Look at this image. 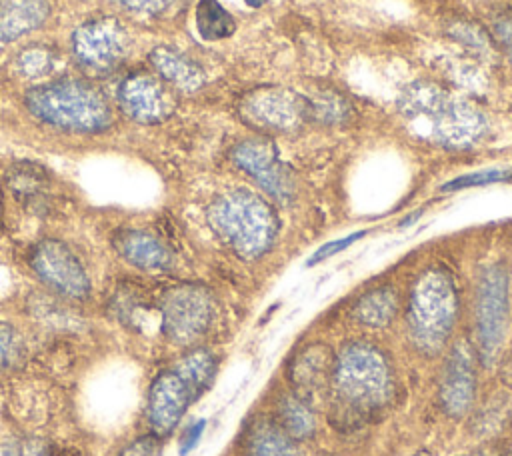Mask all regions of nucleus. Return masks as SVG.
<instances>
[{
    "mask_svg": "<svg viewBox=\"0 0 512 456\" xmlns=\"http://www.w3.org/2000/svg\"><path fill=\"white\" fill-rule=\"evenodd\" d=\"M330 394L332 424L352 430L372 420L394 396V372L386 354L370 342H350L334 358Z\"/></svg>",
    "mask_w": 512,
    "mask_h": 456,
    "instance_id": "nucleus-1",
    "label": "nucleus"
},
{
    "mask_svg": "<svg viewBox=\"0 0 512 456\" xmlns=\"http://www.w3.org/2000/svg\"><path fill=\"white\" fill-rule=\"evenodd\" d=\"M400 112L418 136L448 148H468L488 130L478 108L430 82L410 84L400 98Z\"/></svg>",
    "mask_w": 512,
    "mask_h": 456,
    "instance_id": "nucleus-2",
    "label": "nucleus"
},
{
    "mask_svg": "<svg viewBox=\"0 0 512 456\" xmlns=\"http://www.w3.org/2000/svg\"><path fill=\"white\" fill-rule=\"evenodd\" d=\"M24 102L34 118L66 132L92 134L112 124L110 102L84 80L60 78L38 84L26 92Z\"/></svg>",
    "mask_w": 512,
    "mask_h": 456,
    "instance_id": "nucleus-3",
    "label": "nucleus"
},
{
    "mask_svg": "<svg viewBox=\"0 0 512 456\" xmlns=\"http://www.w3.org/2000/svg\"><path fill=\"white\" fill-rule=\"evenodd\" d=\"M206 218L214 234L244 260L262 256L278 234L274 208L264 198L244 188L214 198Z\"/></svg>",
    "mask_w": 512,
    "mask_h": 456,
    "instance_id": "nucleus-4",
    "label": "nucleus"
},
{
    "mask_svg": "<svg viewBox=\"0 0 512 456\" xmlns=\"http://www.w3.org/2000/svg\"><path fill=\"white\" fill-rule=\"evenodd\" d=\"M458 320V290L442 268H430L416 280L406 312L408 338L424 356L440 354Z\"/></svg>",
    "mask_w": 512,
    "mask_h": 456,
    "instance_id": "nucleus-5",
    "label": "nucleus"
},
{
    "mask_svg": "<svg viewBox=\"0 0 512 456\" xmlns=\"http://www.w3.org/2000/svg\"><path fill=\"white\" fill-rule=\"evenodd\" d=\"M508 326V280L502 266L492 264L482 270L476 286L474 330L476 356L484 366H492L502 350Z\"/></svg>",
    "mask_w": 512,
    "mask_h": 456,
    "instance_id": "nucleus-6",
    "label": "nucleus"
},
{
    "mask_svg": "<svg viewBox=\"0 0 512 456\" xmlns=\"http://www.w3.org/2000/svg\"><path fill=\"white\" fill-rule=\"evenodd\" d=\"M162 334L178 346L198 342L214 320V298L200 284H176L158 300Z\"/></svg>",
    "mask_w": 512,
    "mask_h": 456,
    "instance_id": "nucleus-7",
    "label": "nucleus"
},
{
    "mask_svg": "<svg viewBox=\"0 0 512 456\" xmlns=\"http://www.w3.org/2000/svg\"><path fill=\"white\" fill-rule=\"evenodd\" d=\"M130 50L126 28L112 16L92 18L72 34V52L80 66L104 74L116 70Z\"/></svg>",
    "mask_w": 512,
    "mask_h": 456,
    "instance_id": "nucleus-8",
    "label": "nucleus"
},
{
    "mask_svg": "<svg viewBox=\"0 0 512 456\" xmlns=\"http://www.w3.org/2000/svg\"><path fill=\"white\" fill-rule=\"evenodd\" d=\"M244 122L266 132H292L310 116V100L286 88H262L246 94L238 106Z\"/></svg>",
    "mask_w": 512,
    "mask_h": 456,
    "instance_id": "nucleus-9",
    "label": "nucleus"
},
{
    "mask_svg": "<svg viewBox=\"0 0 512 456\" xmlns=\"http://www.w3.org/2000/svg\"><path fill=\"white\" fill-rule=\"evenodd\" d=\"M30 266L52 292L68 300H84L90 294V280L82 262L60 240H40L30 252Z\"/></svg>",
    "mask_w": 512,
    "mask_h": 456,
    "instance_id": "nucleus-10",
    "label": "nucleus"
},
{
    "mask_svg": "<svg viewBox=\"0 0 512 456\" xmlns=\"http://www.w3.org/2000/svg\"><path fill=\"white\" fill-rule=\"evenodd\" d=\"M230 156L240 170L254 178L258 186L278 202H290L294 198L296 180L268 142L244 140L234 146Z\"/></svg>",
    "mask_w": 512,
    "mask_h": 456,
    "instance_id": "nucleus-11",
    "label": "nucleus"
},
{
    "mask_svg": "<svg viewBox=\"0 0 512 456\" xmlns=\"http://www.w3.org/2000/svg\"><path fill=\"white\" fill-rule=\"evenodd\" d=\"M118 104L126 116L142 124H156L166 120L174 108L176 98L166 82L148 72H134L118 86Z\"/></svg>",
    "mask_w": 512,
    "mask_h": 456,
    "instance_id": "nucleus-12",
    "label": "nucleus"
},
{
    "mask_svg": "<svg viewBox=\"0 0 512 456\" xmlns=\"http://www.w3.org/2000/svg\"><path fill=\"white\" fill-rule=\"evenodd\" d=\"M194 400L196 394L176 368L162 370L148 390L146 416L152 434L160 438L170 436Z\"/></svg>",
    "mask_w": 512,
    "mask_h": 456,
    "instance_id": "nucleus-13",
    "label": "nucleus"
},
{
    "mask_svg": "<svg viewBox=\"0 0 512 456\" xmlns=\"http://www.w3.org/2000/svg\"><path fill=\"white\" fill-rule=\"evenodd\" d=\"M476 396V360L470 344L460 340L452 346L438 388V400L442 410L450 418L464 416Z\"/></svg>",
    "mask_w": 512,
    "mask_h": 456,
    "instance_id": "nucleus-14",
    "label": "nucleus"
},
{
    "mask_svg": "<svg viewBox=\"0 0 512 456\" xmlns=\"http://www.w3.org/2000/svg\"><path fill=\"white\" fill-rule=\"evenodd\" d=\"M334 372V356L328 346L316 342L304 346L290 362L288 376L294 394L310 402L316 394L330 388Z\"/></svg>",
    "mask_w": 512,
    "mask_h": 456,
    "instance_id": "nucleus-15",
    "label": "nucleus"
},
{
    "mask_svg": "<svg viewBox=\"0 0 512 456\" xmlns=\"http://www.w3.org/2000/svg\"><path fill=\"white\" fill-rule=\"evenodd\" d=\"M112 246L128 264L142 270H164L172 264L168 246L144 230H122L112 238Z\"/></svg>",
    "mask_w": 512,
    "mask_h": 456,
    "instance_id": "nucleus-16",
    "label": "nucleus"
},
{
    "mask_svg": "<svg viewBox=\"0 0 512 456\" xmlns=\"http://www.w3.org/2000/svg\"><path fill=\"white\" fill-rule=\"evenodd\" d=\"M150 64L162 82L182 92L198 90L206 78L192 58L170 46H156L150 52Z\"/></svg>",
    "mask_w": 512,
    "mask_h": 456,
    "instance_id": "nucleus-17",
    "label": "nucleus"
},
{
    "mask_svg": "<svg viewBox=\"0 0 512 456\" xmlns=\"http://www.w3.org/2000/svg\"><path fill=\"white\" fill-rule=\"evenodd\" d=\"M242 448L244 456H298L294 440L270 416H258L246 426Z\"/></svg>",
    "mask_w": 512,
    "mask_h": 456,
    "instance_id": "nucleus-18",
    "label": "nucleus"
},
{
    "mask_svg": "<svg viewBox=\"0 0 512 456\" xmlns=\"http://www.w3.org/2000/svg\"><path fill=\"white\" fill-rule=\"evenodd\" d=\"M50 14L46 0H0V42H12L40 28Z\"/></svg>",
    "mask_w": 512,
    "mask_h": 456,
    "instance_id": "nucleus-19",
    "label": "nucleus"
},
{
    "mask_svg": "<svg viewBox=\"0 0 512 456\" xmlns=\"http://www.w3.org/2000/svg\"><path fill=\"white\" fill-rule=\"evenodd\" d=\"M6 186L14 198L26 206L42 202L48 190V172L36 162H16L6 174Z\"/></svg>",
    "mask_w": 512,
    "mask_h": 456,
    "instance_id": "nucleus-20",
    "label": "nucleus"
},
{
    "mask_svg": "<svg viewBox=\"0 0 512 456\" xmlns=\"http://www.w3.org/2000/svg\"><path fill=\"white\" fill-rule=\"evenodd\" d=\"M398 312V294L390 286H382L364 294L352 308V316L370 328L388 326Z\"/></svg>",
    "mask_w": 512,
    "mask_h": 456,
    "instance_id": "nucleus-21",
    "label": "nucleus"
},
{
    "mask_svg": "<svg viewBox=\"0 0 512 456\" xmlns=\"http://www.w3.org/2000/svg\"><path fill=\"white\" fill-rule=\"evenodd\" d=\"M276 422L294 442L308 440L316 432V416L310 402L296 394H288L278 402Z\"/></svg>",
    "mask_w": 512,
    "mask_h": 456,
    "instance_id": "nucleus-22",
    "label": "nucleus"
},
{
    "mask_svg": "<svg viewBox=\"0 0 512 456\" xmlns=\"http://www.w3.org/2000/svg\"><path fill=\"white\" fill-rule=\"evenodd\" d=\"M180 376L188 382V386L192 388V392L196 394V398H200L204 394V390L212 384L214 376H216V368H218V360L216 356L206 350V348H192L190 352H186L174 366Z\"/></svg>",
    "mask_w": 512,
    "mask_h": 456,
    "instance_id": "nucleus-23",
    "label": "nucleus"
},
{
    "mask_svg": "<svg viewBox=\"0 0 512 456\" xmlns=\"http://www.w3.org/2000/svg\"><path fill=\"white\" fill-rule=\"evenodd\" d=\"M196 28L204 40H222L234 34V18L218 0H200L196 6Z\"/></svg>",
    "mask_w": 512,
    "mask_h": 456,
    "instance_id": "nucleus-24",
    "label": "nucleus"
},
{
    "mask_svg": "<svg viewBox=\"0 0 512 456\" xmlns=\"http://www.w3.org/2000/svg\"><path fill=\"white\" fill-rule=\"evenodd\" d=\"M54 66H56V52L46 44H30L22 48L14 58L16 72L26 80L44 78L54 70Z\"/></svg>",
    "mask_w": 512,
    "mask_h": 456,
    "instance_id": "nucleus-25",
    "label": "nucleus"
},
{
    "mask_svg": "<svg viewBox=\"0 0 512 456\" xmlns=\"http://www.w3.org/2000/svg\"><path fill=\"white\" fill-rule=\"evenodd\" d=\"M512 180V168H490V170H480L472 174H462L442 186L444 192H454L462 188H472V186H486V184H496V182H508Z\"/></svg>",
    "mask_w": 512,
    "mask_h": 456,
    "instance_id": "nucleus-26",
    "label": "nucleus"
},
{
    "mask_svg": "<svg viewBox=\"0 0 512 456\" xmlns=\"http://www.w3.org/2000/svg\"><path fill=\"white\" fill-rule=\"evenodd\" d=\"M22 358V340L18 332L10 326L0 322V372L12 368Z\"/></svg>",
    "mask_w": 512,
    "mask_h": 456,
    "instance_id": "nucleus-27",
    "label": "nucleus"
},
{
    "mask_svg": "<svg viewBox=\"0 0 512 456\" xmlns=\"http://www.w3.org/2000/svg\"><path fill=\"white\" fill-rule=\"evenodd\" d=\"M318 116L322 122H342L346 120L348 106L338 96L330 94L320 100H310V116Z\"/></svg>",
    "mask_w": 512,
    "mask_h": 456,
    "instance_id": "nucleus-28",
    "label": "nucleus"
},
{
    "mask_svg": "<svg viewBox=\"0 0 512 456\" xmlns=\"http://www.w3.org/2000/svg\"><path fill=\"white\" fill-rule=\"evenodd\" d=\"M114 2L120 8L140 16H158L174 4V0H114Z\"/></svg>",
    "mask_w": 512,
    "mask_h": 456,
    "instance_id": "nucleus-29",
    "label": "nucleus"
},
{
    "mask_svg": "<svg viewBox=\"0 0 512 456\" xmlns=\"http://www.w3.org/2000/svg\"><path fill=\"white\" fill-rule=\"evenodd\" d=\"M162 454V438L156 434H146L130 442L118 456H160Z\"/></svg>",
    "mask_w": 512,
    "mask_h": 456,
    "instance_id": "nucleus-30",
    "label": "nucleus"
},
{
    "mask_svg": "<svg viewBox=\"0 0 512 456\" xmlns=\"http://www.w3.org/2000/svg\"><path fill=\"white\" fill-rule=\"evenodd\" d=\"M364 234H366V230H360V232H354V234H350V236H344V238H338V240H332V242H328V244L320 246V248H318L310 258H308V266L318 264V262H322V260H326V258L334 256V254H338L340 250L348 248V246H350V244H354L358 238H362Z\"/></svg>",
    "mask_w": 512,
    "mask_h": 456,
    "instance_id": "nucleus-31",
    "label": "nucleus"
},
{
    "mask_svg": "<svg viewBox=\"0 0 512 456\" xmlns=\"http://www.w3.org/2000/svg\"><path fill=\"white\" fill-rule=\"evenodd\" d=\"M8 456H50L48 444L38 438H26L12 444Z\"/></svg>",
    "mask_w": 512,
    "mask_h": 456,
    "instance_id": "nucleus-32",
    "label": "nucleus"
},
{
    "mask_svg": "<svg viewBox=\"0 0 512 456\" xmlns=\"http://www.w3.org/2000/svg\"><path fill=\"white\" fill-rule=\"evenodd\" d=\"M204 426H206V420H198V422H194V424L186 430V434L182 436V444H180V454H182V456L188 454V452L198 444V440H200V436H202V432H204Z\"/></svg>",
    "mask_w": 512,
    "mask_h": 456,
    "instance_id": "nucleus-33",
    "label": "nucleus"
},
{
    "mask_svg": "<svg viewBox=\"0 0 512 456\" xmlns=\"http://www.w3.org/2000/svg\"><path fill=\"white\" fill-rule=\"evenodd\" d=\"M494 32H496L500 44H504L508 48V52L512 54V18H500L494 24Z\"/></svg>",
    "mask_w": 512,
    "mask_h": 456,
    "instance_id": "nucleus-34",
    "label": "nucleus"
},
{
    "mask_svg": "<svg viewBox=\"0 0 512 456\" xmlns=\"http://www.w3.org/2000/svg\"><path fill=\"white\" fill-rule=\"evenodd\" d=\"M266 0H246V4H250V6H260V4H264Z\"/></svg>",
    "mask_w": 512,
    "mask_h": 456,
    "instance_id": "nucleus-35",
    "label": "nucleus"
},
{
    "mask_svg": "<svg viewBox=\"0 0 512 456\" xmlns=\"http://www.w3.org/2000/svg\"><path fill=\"white\" fill-rule=\"evenodd\" d=\"M414 456H432L428 450H418Z\"/></svg>",
    "mask_w": 512,
    "mask_h": 456,
    "instance_id": "nucleus-36",
    "label": "nucleus"
},
{
    "mask_svg": "<svg viewBox=\"0 0 512 456\" xmlns=\"http://www.w3.org/2000/svg\"><path fill=\"white\" fill-rule=\"evenodd\" d=\"M0 212H2V184H0Z\"/></svg>",
    "mask_w": 512,
    "mask_h": 456,
    "instance_id": "nucleus-37",
    "label": "nucleus"
},
{
    "mask_svg": "<svg viewBox=\"0 0 512 456\" xmlns=\"http://www.w3.org/2000/svg\"><path fill=\"white\" fill-rule=\"evenodd\" d=\"M464 456H474V454H464Z\"/></svg>",
    "mask_w": 512,
    "mask_h": 456,
    "instance_id": "nucleus-38",
    "label": "nucleus"
}]
</instances>
